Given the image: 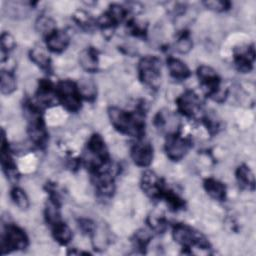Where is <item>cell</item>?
Returning <instances> with one entry per match:
<instances>
[{"instance_id": "277c9868", "label": "cell", "mask_w": 256, "mask_h": 256, "mask_svg": "<svg viewBox=\"0 0 256 256\" xmlns=\"http://www.w3.org/2000/svg\"><path fill=\"white\" fill-rule=\"evenodd\" d=\"M172 235L174 240L186 249L192 247L209 249L210 247L208 240L203 234L185 224H176L173 228Z\"/></svg>"}, {"instance_id": "ba28073f", "label": "cell", "mask_w": 256, "mask_h": 256, "mask_svg": "<svg viewBox=\"0 0 256 256\" xmlns=\"http://www.w3.org/2000/svg\"><path fill=\"white\" fill-rule=\"evenodd\" d=\"M191 147L189 139L180 136L177 132L169 134L165 142V151L169 159L173 161L181 160Z\"/></svg>"}, {"instance_id": "7402d4cb", "label": "cell", "mask_w": 256, "mask_h": 256, "mask_svg": "<svg viewBox=\"0 0 256 256\" xmlns=\"http://www.w3.org/2000/svg\"><path fill=\"white\" fill-rule=\"evenodd\" d=\"M161 199H164L166 201V203L169 205V207L174 211L183 209L185 206L184 200L179 195H177L176 193H174L172 190H170L168 188H166L164 190V192L161 196Z\"/></svg>"}, {"instance_id": "d6986e66", "label": "cell", "mask_w": 256, "mask_h": 256, "mask_svg": "<svg viewBox=\"0 0 256 256\" xmlns=\"http://www.w3.org/2000/svg\"><path fill=\"white\" fill-rule=\"evenodd\" d=\"M29 55L31 60L41 69L47 72L51 70V60L44 48H42L41 46H36L31 49Z\"/></svg>"}, {"instance_id": "f1b7e54d", "label": "cell", "mask_w": 256, "mask_h": 256, "mask_svg": "<svg viewBox=\"0 0 256 256\" xmlns=\"http://www.w3.org/2000/svg\"><path fill=\"white\" fill-rule=\"evenodd\" d=\"M151 236L150 234L145 231V230H140L138 232H136L135 234V244L139 247V248H145L148 244V242L150 241Z\"/></svg>"}, {"instance_id": "cb8c5ba5", "label": "cell", "mask_w": 256, "mask_h": 256, "mask_svg": "<svg viewBox=\"0 0 256 256\" xmlns=\"http://www.w3.org/2000/svg\"><path fill=\"white\" fill-rule=\"evenodd\" d=\"M16 46V41L14 37L8 33V32H3L1 34V62L3 63L5 61L6 55L10 51H12Z\"/></svg>"}, {"instance_id": "f546056e", "label": "cell", "mask_w": 256, "mask_h": 256, "mask_svg": "<svg viewBox=\"0 0 256 256\" xmlns=\"http://www.w3.org/2000/svg\"><path fill=\"white\" fill-rule=\"evenodd\" d=\"M204 5L213 10V11H217V12H222L225 11L227 9H229L230 7V3L227 1H206L204 2Z\"/></svg>"}, {"instance_id": "ffe728a7", "label": "cell", "mask_w": 256, "mask_h": 256, "mask_svg": "<svg viewBox=\"0 0 256 256\" xmlns=\"http://www.w3.org/2000/svg\"><path fill=\"white\" fill-rule=\"evenodd\" d=\"M51 228H52V235H53L55 241H57L59 244L66 245L72 239L71 229L64 222L60 221V222L52 225Z\"/></svg>"}, {"instance_id": "8992f818", "label": "cell", "mask_w": 256, "mask_h": 256, "mask_svg": "<svg viewBox=\"0 0 256 256\" xmlns=\"http://www.w3.org/2000/svg\"><path fill=\"white\" fill-rule=\"evenodd\" d=\"M28 246V238L25 232L14 224H7L1 234V254L14 250L25 249Z\"/></svg>"}, {"instance_id": "8fae6325", "label": "cell", "mask_w": 256, "mask_h": 256, "mask_svg": "<svg viewBox=\"0 0 256 256\" xmlns=\"http://www.w3.org/2000/svg\"><path fill=\"white\" fill-rule=\"evenodd\" d=\"M131 158L140 167H148L153 159V147L147 141L139 139L131 148Z\"/></svg>"}, {"instance_id": "9a60e30c", "label": "cell", "mask_w": 256, "mask_h": 256, "mask_svg": "<svg viewBox=\"0 0 256 256\" xmlns=\"http://www.w3.org/2000/svg\"><path fill=\"white\" fill-rule=\"evenodd\" d=\"M167 67L170 75L176 80H185L190 76V70L187 65L177 58L169 57L167 59Z\"/></svg>"}, {"instance_id": "7c38bea8", "label": "cell", "mask_w": 256, "mask_h": 256, "mask_svg": "<svg viewBox=\"0 0 256 256\" xmlns=\"http://www.w3.org/2000/svg\"><path fill=\"white\" fill-rule=\"evenodd\" d=\"M255 59V50L253 45L240 46L234 50V63L236 68L242 72L246 73L252 69L253 62Z\"/></svg>"}, {"instance_id": "30bf717a", "label": "cell", "mask_w": 256, "mask_h": 256, "mask_svg": "<svg viewBox=\"0 0 256 256\" xmlns=\"http://www.w3.org/2000/svg\"><path fill=\"white\" fill-rule=\"evenodd\" d=\"M143 191L153 199H161V196L166 189L165 183L154 172L147 170L143 173L141 179Z\"/></svg>"}, {"instance_id": "d4e9b609", "label": "cell", "mask_w": 256, "mask_h": 256, "mask_svg": "<svg viewBox=\"0 0 256 256\" xmlns=\"http://www.w3.org/2000/svg\"><path fill=\"white\" fill-rule=\"evenodd\" d=\"M193 46L191 37L189 32L187 31H183L177 38L176 42H175V49L179 52V53H187L191 50Z\"/></svg>"}, {"instance_id": "ac0fdd59", "label": "cell", "mask_w": 256, "mask_h": 256, "mask_svg": "<svg viewBox=\"0 0 256 256\" xmlns=\"http://www.w3.org/2000/svg\"><path fill=\"white\" fill-rule=\"evenodd\" d=\"M79 62L86 71L95 72L98 66L97 51L92 47L83 50L79 54Z\"/></svg>"}, {"instance_id": "5b68a950", "label": "cell", "mask_w": 256, "mask_h": 256, "mask_svg": "<svg viewBox=\"0 0 256 256\" xmlns=\"http://www.w3.org/2000/svg\"><path fill=\"white\" fill-rule=\"evenodd\" d=\"M139 79L146 86L156 89L161 80V61L156 56H145L138 64Z\"/></svg>"}, {"instance_id": "4316f807", "label": "cell", "mask_w": 256, "mask_h": 256, "mask_svg": "<svg viewBox=\"0 0 256 256\" xmlns=\"http://www.w3.org/2000/svg\"><path fill=\"white\" fill-rule=\"evenodd\" d=\"M11 198L15 205L20 209H27L29 207V200L26 193L19 187H14L11 190Z\"/></svg>"}, {"instance_id": "44dd1931", "label": "cell", "mask_w": 256, "mask_h": 256, "mask_svg": "<svg viewBox=\"0 0 256 256\" xmlns=\"http://www.w3.org/2000/svg\"><path fill=\"white\" fill-rule=\"evenodd\" d=\"M1 93L4 95H9L11 93H13L16 89V79L14 77V75L9 72V71H5L2 70L1 71Z\"/></svg>"}, {"instance_id": "9c48e42d", "label": "cell", "mask_w": 256, "mask_h": 256, "mask_svg": "<svg viewBox=\"0 0 256 256\" xmlns=\"http://www.w3.org/2000/svg\"><path fill=\"white\" fill-rule=\"evenodd\" d=\"M92 179L97 193L102 197H111L115 190L114 179L109 171V167L92 172Z\"/></svg>"}, {"instance_id": "7a4b0ae2", "label": "cell", "mask_w": 256, "mask_h": 256, "mask_svg": "<svg viewBox=\"0 0 256 256\" xmlns=\"http://www.w3.org/2000/svg\"><path fill=\"white\" fill-rule=\"evenodd\" d=\"M197 76L204 93L215 101L221 102L226 97V91L221 88V79L210 66L202 65L197 69Z\"/></svg>"}, {"instance_id": "2e32d148", "label": "cell", "mask_w": 256, "mask_h": 256, "mask_svg": "<svg viewBox=\"0 0 256 256\" xmlns=\"http://www.w3.org/2000/svg\"><path fill=\"white\" fill-rule=\"evenodd\" d=\"M204 189L210 197L215 200L222 201L226 197V187L225 185L217 179L207 178L204 180Z\"/></svg>"}, {"instance_id": "e0dca14e", "label": "cell", "mask_w": 256, "mask_h": 256, "mask_svg": "<svg viewBox=\"0 0 256 256\" xmlns=\"http://www.w3.org/2000/svg\"><path fill=\"white\" fill-rule=\"evenodd\" d=\"M236 178L239 185L246 190L253 191L255 188V179L251 169L245 165H240L236 170Z\"/></svg>"}, {"instance_id": "484cf974", "label": "cell", "mask_w": 256, "mask_h": 256, "mask_svg": "<svg viewBox=\"0 0 256 256\" xmlns=\"http://www.w3.org/2000/svg\"><path fill=\"white\" fill-rule=\"evenodd\" d=\"M77 86L82 98L86 100H93L95 98L96 87L92 81L84 80V81H81Z\"/></svg>"}, {"instance_id": "52a82bcc", "label": "cell", "mask_w": 256, "mask_h": 256, "mask_svg": "<svg viewBox=\"0 0 256 256\" xmlns=\"http://www.w3.org/2000/svg\"><path fill=\"white\" fill-rule=\"evenodd\" d=\"M178 111L189 118H195L202 112V101L194 91H186L176 99Z\"/></svg>"}, {"instance_id": "5bb4252c", "label": "cell", "mask_w": 256, "mask_h": 256, "mask_svg": "<svg viewBox=\"0 0 256 256\" xmlns=\"http://www.w3.org/2000/svg\"><path fill=\"white\" fill-rule=\"evenodd\" d=\"M46 45L48 49L54 53H61L69 45L70 38L65 31L56 29L46 38Z\"/></svg>"}, {"instance_id": "603a6c76", "label": "cell", "mask_w": 256, "mask_h": 256, "mask_svg": "<svg viewBox=\"0 0 256 256\" xmlns=\"http://www.w3.org/2000/svg\"><path fill=\"white\" fill-rule=\"evenodd\" d=\"M36 29L41 35H43L46 38L57 28L55 22L51 18L46 16H40L36 21Z\"/></svg>"}, {"instance_id": "4dcf8cb0", "label": "cell", "mask_w": 256, "mask_h": 256, "mask_svg": "<svg viewBox=\"0 0 256 256\" xmlns=\"http://www.w3.org/2000/svg\"><path fill=\"white\" fill-rule=\"evenodd\" d=\"M148 222H149V225L151 226V228H153L154 230H156L158 232L163 231L165 229V227H166L165 220L162 217H160V216H158V217L150 216Z\"/></svg>"}, {"instance_id": "3957f363", "label": "cell", "mask_w": 256, "mask_h": 256, "mask_svg": "<svg viewBox=\"0 0 256 256\" xmlns=\"http://www.w3.org/2000/svg\"><path fill=\"white\" fill-rule=\"evenodd\" d=\"M57 101L68 111L77 112L81 108L82 97L77 84L70 80L60 81L55 86Z\"/></svg>"}, {"instance_id": "4fadbf2b", "label": "cell", "mask_w": 256, "mask_h": 256, "mask_svg": "<svg viewBox=\"0 0 256 256\" xmlns=\"http://www.w3.org/2000/svg\"><path fill=\"white\" fill-rule=\"evenodd\" d=\"M1 165L7 178L13 182L17 181L18 173H17L16 164L14 163L12 156L10 154V150H9L7 141L5 139L4 132L2 135V145H1Z\"/></svg>"}, {"instance_id": "6da1fadb", "label": "cell", "mask_w": 256, "mask_h": 256, "mask_svg": "<svg viewBox=\"0 0 256 256\" xmlns=\"http://www.w3.org/2000/svg\"><path fill=\"white\" fill-rule=\"evenodd\" d=\"M108 115L113 127L122 134L141 139L144 135L145 123L143 120V110L130 112L117 107H111Z\"/></svg>"}, {"instance_id": "83f0119b", "label": "cell", "mask_w": 256, "mask_h": 256, "mask_svg": "<svg viewBox=\"0 0 256 256\" xmlns=\"http://www.w3.org/2000/svg\"><path fill=\"white\" fill-rule=\"evenodd\" d=\"M74 19L79 26L87 30H90L94 25V22L92 21V19L84 11H77V13L74 15Z\"/></svg>"}, {"instance_id": "1f68e13d", "label": "cell", "mask_w": 256, "mask_h": 256, "mask_svg": "<svg viewBox=\"0 0 256 256\" xmlns=\"http://www.w3.org/2000/svg\"><path fill=\"white\" fill-rule=\"evenodd\" d=\"M79 227L80 229L88 234V235H93L94 234V231H95V225L94 223L89 220V219H80L79 220Z\"/></svg>"}]
</instances>
